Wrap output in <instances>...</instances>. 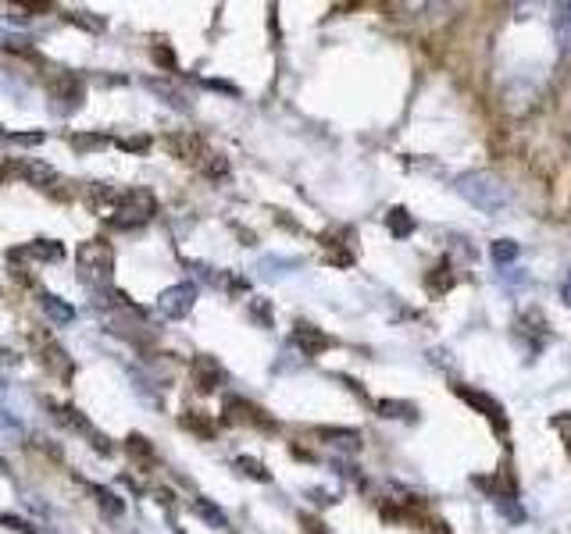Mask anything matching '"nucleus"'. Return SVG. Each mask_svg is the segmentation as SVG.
Segmentation results:
<instances>
[{
	"label": "nucleus",
	"mask_w": 571,
	"mask_h": 534,
	"mask_svg": "<svg viewBox=\"0 0 571 534\" xmlns=\"http://www.w3.org/2000/svg\"><path fill=\"white\" fill-rule=\"evenodd\" d=\"M454 189L461 192V197L471 207L486 210V214H497V210H503L507 203H511V197H507V186L500 182L497 175H489V171H465V175H457Z\"/></svg>",
	"instance_id": "obj_1"
},
{
	"label": "nucleus",
	"mask_w": 571,
	"mask_h": 534,
	"mask_svg": "<svg viewBox=\"0 0 571 534\" xmlns=\"http://www.w3.org/2000/svg\"><path fill=\"white\" fill-rule=\"evenodd\" d=\"M154 214H157L154 192L150 189H133V192H122V197H118L107 224H111V229H118V232H129V229H139V224L154 221Z\"/></svg>",
	"instance_id": "obj_2"
},
{
	"label": "nucleus",
	"mask_w": 571,
	"mask_h": 534,
	"mask_svg": "<svg viewBox=\"0 0 571 534\" xmlns=\"http://www.w3.org/2000/svg\"><path fill=\"white\" fill-rule=\"evenodd\" d=\"M75 264L83 268V271L90 274V279L107 282V279H111V271H115V253H111L107 242L90 239V242H83V247L75 250Z\"/></svg>",
	"instance_id": "obj_3"
},
{
	"label": "nucleus",
	"mask_w": 571,
	"mask_h": 534,
	"mask_svg": "<svg viewBox=\"0 0 571 534\" xmlns=\"http://www.w3.org/2000/svg\"><path fill=\"white\" fill-rule=\"evenodd\" d=\"M194 303H197V285L179 282V285L162 289V296H157V311H162L165 317H172V321H179V317H186L189 311H194Z\"/></svg>",
	"instance_id": "obj_4"
},
{
	"label": "nucleus",
	"mask_w": 571,
	"mask_h": 534,
	"mask_svg": "<svg viewBox=\"0 0 571 534\" xmlns=\"http://www.w3.org/2000/svg\"><path fill=\"white\" fill-rule=\"evenodd\" d=\"M189 370H194V381L200 392H215V388L226 381V367H221L215 356H194Z\"/></svg>",
	"instance_id": "obj_5"
},
{
	"label": "nucleus",
	"mask_w": 571,
	"mask_h": 534,
	"mask_svg": "<svg viewBox=\"0 0 571 534\" xmlns=\"http://www.w3.org/2000/svg\"><path fill=\"white\" fill-rule=\"evenodd\" d=\"M51 93H54V101H65V104H61V111H75V107H83V101H86L83 78H75V75H58L51 83Z\"/></svg>",
	"instance_id": "obj_6"
},
{
	"label": "nucleus",
	"mask_w": 571,
	"mask_h": 534,
	"mask_svg": "<svg viewBox=\"0 0 571 534\" xmlns=\"http://www.w3.org/2000/svg\"><path fill=\"white\" fill-rule=\"evenodd\" d=\"M293 343L300 346V353H304V356H319V353H325L332 346V338L322 328H314V325H308V321H300V325L293 328Z\"/></svg>",
	"instance_id": "obj_7"
},
{
	"label": "nucleus",
	"mask_w": 571,
	"mask_h": 534,
	"mask_svg": "<svg viewBox=\"0 0 571 534\" xmlns=\"http://www.w3.org/2000/svg\"><path fill=\"white\" fill-rule=\"evenodd\" d=\"M553 36H558V51L571 57V0L553 4Z\"/></svg>",
	"instance_id": "obj_8"
},
{
	"label": "nucleus",
	"mask_w": 571,
	"mask_h": 534,
	"mask_svg": "<svg viewBox=\"0 0 571 534\" xmlns=\"http://www.w3.org/2000/svg\"><path fill=\"white\" fill-rule=\"evenodd\" d=\"M40 306H43V314L54 321V325H72V321H75V306L65 303L61 296H54V293H43Z\"/></svg>",
	"instance_id": "obj_9"
},
{
	"label": "nucleus",
	"mask_w": 571,
	"mask_h": 534,
	"mask_svg": "<svg viewBox=\"0 0 571 534\" xmlns=\"http://www.w3.org/2000/svg\"><path fill=\"white\" fill-rule=\"evenodd\" d=\"M22 178L29 186H37V189H46L51 182H58V171L51 165H43V160H25V165L19 168Z\"/></svg>",
	"instance_id": "obj_10"
},
{
	"label": "nucleus",
	"mask_w": 571,
	"mask_h": 534,
	"mask_svg": "<svg viewBox=\"0 0 571 534\" xmlns=\"http://www.w3.org/2000/svg\"><path fill=\"white\" fill-rule=\"evenodd\" d=\"M22 253L40 256V261H61V256H65V247H61L58 239H33Z\"/></svg>",
	"instance_id": "obj_11"
},
{
	"label": "nucleus",
	"mask_w": 571,
	"mask_h": 534,
	"mask_svg": "<svg viewBox=\"0 0 571 534\" xmlns=\"http://www.w3.org/2000/svg\"><path fill=\"white\" fill-rule=\"evenodd\" d=\"M194 513L200 516V521H208L215 531H229V516L221 513L215 503H208V499H194Z\"/></svg>",
	"instance_id": "obj_12"
},
{
	"label": "nucleus",
	"mask_w": 571,
	"mask_h": 534,
	"mask_svg": "<svg viewBox=\"0 0 571 534\" xmlns=\"http://www.w3.org/2000/svg\"><path fill=\"white\" fill-rule=\"evenodd\" d=\"M165 147L172 150V157L189 160V157H194V150H200V139H197V136H189V133H179V136H168V139H165Z\"/></svg>",
	"instance_id": "obj_13"
},
{
	"label": "nucleus",
	"mask_w": 571,
	"mask_h": 534,
	"mask_svg": "<svg viewBox=\"0 0 571 534\" xmlns=\"http://www.w3.org/2000/svg\"><path fill=\"white\" fill-rule=\"evenodd\" d=\"M386 224H390V232L401 235V239H407L411 232H415V218H411L404 207H393L390 218H386Z\"/></svg>",
	"instance_id": "obj_14"
},
{
	"label": "nucleus",
	"mask_w": 571,
	"mask_h": 534,
	"mask_svg": "<svg viewBox=\"0 0 571 534\" xmlns=\"http://www.w3.org/2000/svg\"><path fill=\"white\" fill-rule=\"evenodd\" d=\"M107 136L104 133H75L72 136V147H75V154H93V150H104L107 147Z\"/></svg>",
	"instance_id": "obj_15"
},
{
	"label": "nucleus",
	"mask_w": 571,
	"mask_h": 534,
	"mask_svg": "<svg viewBox=\"0 0 571 534\" xmlns=\"http://www.w3.org/2000/svg\"><path fill=\"white\" fill-rule=\"evenodd\" d=\"M183 428H189V431H197L200 439H215V420H208L204 413H197V410H189L186 417H183Z\"/></svg>",
	"instance_id": "obj_16"
},
{
	"label": "nucleus",
	"mask_w": 571,
	"mask_h": 534,
	"mask_svg": "<svg viewBox=\"0 0 571 534\" xmlns=\"http://www.w3.org/2000/svg\"><path fill=\"white\" fill-rule=\"evenodd\" d=\"M494 261H497L500 268H511V264L518 261V242H515V239H497V242H494Z\"/></svg>",
	"instance_id": "obj_17"
},
{
	"label": "nucleus",
	"mask_w": 571,
	"mask_h": 534,
	"mask_svg": "<svg viewBox=\"0 0 571 534\" xmlns=\"http://www.w3.org/2000/svg\"><path fill=\"white\" fill-rule=\"evenodd\" d=\"M247 314L258 321L261 328H272V303H268V300H250L247 303Z\"/></svg>",
	"instance_id": "obj_18"
},
{
	"label": "nucleus",
	"mask_w": 571,
	"mask_h": 534,
	"mask_svg": "<svg viewBox=\"0 0 571 534\" xmlns=\"http://www.w3.org/2000/svg\"><path fill=\"white\" fill-rule=\"evenodd\" d=\"M204 175H208V178H226L229 175V160L226 157H221V154H204Z\"/></svg>",
	"instance_id": "obj_19"
},
{
	"label": "nucleus",
	"mask_w": 571,
	"mask_h": 534,
	"mask_svg": "<svg viewBox=\"0 0 571 534\" xmlns=\"http://www.w3.org/2000/svg\"><path fill=\"white\" fill-rule=\"evenodd\" d=\"M65 22H72V25H83V29H90V32H101V29H107V22H104V19H93V11H69V14H65Z\"/></svg>",
	"instance_id": "obj_20"
},
{
	"label": "nucleus",
	"mask_w": 571,
	"mask_h": 534,
	"mask_svg": "<svg viewBox=\"0 0 571 534\" xmlns=\"http://www.w3.org/2000/svg\"><path fill=\"white\" fill-rule=\"evenodd\" d=\"M236 471L247 474V478H253V481H268V471H264V467H261L258 460H253V457H240V460H236Z\"/></svg>",
	"instance_id": "obj_21"
},
{
	"label": "nucleus",
	"mask_w": 571,
	"mask_h": 534,
	"mask_svg": "<svg viewBox=\"0 0 571 534\" xmlns=\"http://www.w3.org/2000/svg\"><path fill=\"white\" fill-rule=\"evenodd\" d=\"M129 452L133 457H139V460H154V446H150V439H143V434H129Z\"/></svg>",
	"instance_id": "obj_22"
},
{
	"label": "nucleus",
	"mask_w": 571,
	"mask_h": 534,
	"mask_svg": "<svg viewBox=\"0 0 571 534\" xmlns=\"http://www.w3.org/2000/svg\"><path fill=\"white\" fill-rule=\"evenodd\" d=\"M93 492H97V503H101V510H107L111 516H122V503H118V495L115 492H107V489H93Z\"/></svg>",
	"instance_id": "obj_23"
},
{
	"label": "nucleus",
	"mask_w": 571,
	"mask_h": 534,
	"mask_svg": "<svg viewBox=\"0 0 571 534\" xmlns=\"http://www.w3.org/2000/svg\"><path fill=\"white\" fill-rule=\"evenodd\" d=\"M450 268H436V274H428V289L433 293H443V289H450L454 285V274H447Z\"/></svg>",
	"instance_id": "obj_24"
},
{
	"label": "nucleus",
	"mask_w": 571,
	"mask_h": 534,
	"mask_svg": "<svg viewBox=\"0 0 571 534\" xmlns=\"http://www.w3.org/2000/svg\"><path fill=\"white\" fill-rule=\"evenodd\" d=\"M0 524L11 527V531H22V534H37V527H33V524H25L22 516H11V513H0Z\"/></svg>",
	"instance_id": "obj_25"
},
{
	"label": "nucleus",
	"mask_w": 571,
	"mask_h": 534,
	"mask_svg": "<svg viewBox=\"0 0 571 534\" xmlns=\"http://www.w3.org/2000/svg\"><path fill=\"white\" fill-rule=\"evenodd\" d=\"M11 139L22 143V147H40V143H43V133H14Z\"/></svg>",
	"instance_id": "obj_26"
},
{
	"label": "nucleus",
	"mask_w": 571,
	"mask_h": 534,
	"mask_svg": "<svg viewBox=\"0 0 571 534\" xmlns=\"http://www.w3.org/2000/svg\"><path fill=\"white\" fill-rule=\"evenodd\" d=\"M118 147H122V150H147L150 139H147V136H139V139H118Z\"/></svg>",
	"instance_id": "obj_27"
},
{
	"label": "nucleus",
	"mask_w": 571,
	"mask_h": 534,
	"mask_svg": "<svg viewBox=\"0 0 571 534\" xmlns=\"http://www.w3.org/2000/svg\"><path fill=\"white\" fill-rule=\"evenodd\" d=\"M154 61H157V64H165V69H176V57H172L168 46H157V51H154Z\"/></svg>",
	"instance_id": "obj_28"
},
{
	"label": "nucleus",
	"mask_w": 571,
	"mask_h": 534,
	"mask_svg": "<svg viewBox=\"0 0 571 534\" xmlns=\"http://www.w3.org/2000/svg\"><path fill=\"white\" fill-rule=\"evenodd\" d=\"M561 300H564V306H571V274H568L564 285H561Z\"/></svg>",
	"instance_id": "obj_29"
},
{
	"label": "nucleus",
	"mask_w": 571,
	"mask_h": 534,
	"mask_svg": "<svg viewBox=\"0 0 571 534\" xmlns=\"http://www.w3.org/2000/svg\"><path fill=\"white\" fill-rule=\"evenodd\" d=\"M304 527H308V534H325V527L319 521H304Z\"/></svg>",
	"instance_id": "obj_30"
},
{
	"label": "nucleus",
	"mask_w": 571,
	"mask_h": 534,
	"mask_svg": "<svg viewBox=\"0 0 571 534\" xmlns=\"http://www.w3.org/2000/svg\"><path fill=\"white\" fill-rule=\"evenodd\" d=\"M0 136H4V128H0Z\"/></svg>",
	"instance_id": "obj_31"
}]
</instances>
